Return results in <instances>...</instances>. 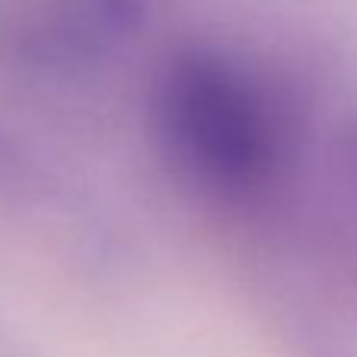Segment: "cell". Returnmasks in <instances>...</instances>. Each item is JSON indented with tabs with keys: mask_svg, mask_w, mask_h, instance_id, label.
I'll return each instance as SVG.
<instances>
[{
	"mask_svg": "<svg viewBox=\"0 0 357 357\" xmlns=\"http://www.w3.org/2000/svg\"><path fill=\"white\" fill-rule=\"evenodd\" d=\"M167 167L216 201H254L282 173L291 116L282 91L226 50L188 47L167 63L151 98Z\"/></svg>",
	"mask_w": 357,
	"mask_h": 357,
	"instance_id": "1",
	"label": "cell"
},
{
	"mask_svg": "<svg viewBox=\"0 0 357 357\" xmlns=\"http://www.w3.org/2000/svg\"><path fill=\"white\" fill-rule=\"evenodd\" d=\"M142 0H0V60L79 69L135 31Z\"/></svg>",
	"mask_w": 357,
	"mask_h": 357,
	"instance_id": "2",
	"label": "cell"
}]
</instances>
